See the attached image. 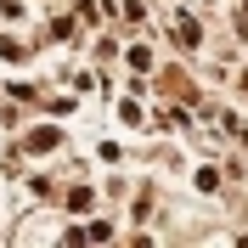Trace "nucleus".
<instances>
[{"label":"nucleus","instance_id":"1","mask_svg":"<svg viewBox=\"0 0 248 248\" xmlns=\"http://www.w3.org/2000/svg\"><path fill=\"white\" fill-rule=\"evenodd\" d=\"M175 40H181V46H198V40H203V29H198V17H175Z\"/></svg>","mask_w":248,"mask_h":248},{"label":"nucleus","instance_id":"2","mask_svg":"<svg viewBox=\"0 0 248 248\" xmlns=\"http://www.w3.org/2000/svg\"><path fill=\"white\" fill-rule=\"evenodd\" d=\"M51 147H57V130H51V124L29 136V153H51Z\"/></svg>","mask_w":248,"mask_h":248},{"label":"nucleus","instance_id":"3","mask_svg":"<svg viewBox=\"0 0 248 248\" xmlns=\"http://www.w3.org/2000/svg\"><path fill=\"white\" fill-rule=\"evenodd\" d=\"M68 209H74V215H91L96 203H91V192H85V186H74V192H68Z\"/></svg>","mask_w":248,"mask_h":248},{"label":"nucleus","instance_id":"4","mask_svg":"<svg viewBox=\"0 0 248 248\" xmlns=\"http://www.w3.org/2000/svg\"><path fill=\"white\" fill-rule=\"evenodd\" d=\"M85 237H91V243H108V237H113V226H108V220H96V226H85Z\"/></svg>","mask_w":248,"mask_h":248},{"label":"nucleus","instance_id":"5","mask_svg":"<svg viewBox=\"0 0 248 248\" xmlns=\"http://www.w3.org/2000/svg\"><path fill=\"white\" fill-rule=\"evenodd\" d=\"M130 68H136V74H147V68H153V57H147V46H136V51H130Z\"/></svg>","mask_w":248,"mask_h":248}]
</instances>
